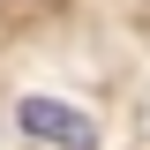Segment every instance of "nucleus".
Instances as JSON below:
<instances>
[{
	"mask_svg": "<svg viewBox=\"0 0 150 150\" xmlns=\"http://www.w3.org/2000/svg\"><path fill=\"white\" fill-rule=\"evenodd\" d=\"M15 120H23V135H38V143H68V150H90L98 143V128L75 105H60V98H23Z\"/></svg>",
	"mask_w": 150,
	"mask_h": 150,
	"instance_id": "obj_1",
	"label": "nucleus"
}]
</instances>
